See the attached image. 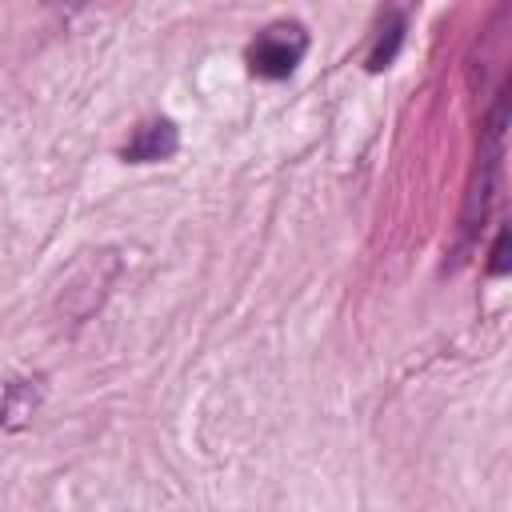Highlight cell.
<instances>
[{
	"label": "cell",
	"instance_id": "obj_5",
	"mask_svg": "<svg viewBox=\"0 0 512 512\" xmlns=\"http://www.w3.org/2000/svg\"><path fill=\"white\" fill-rule=\"evenodd\" d=\"M488 272L492 276H504L508 272V228L496 232V244H492V260H488Z\"/></svg>",
	"mask_w": 512,
	"mask_h": 512
},
{
	"label": "cell",
	"instance_id": "obj_4",
	"mask_svg": "<svg viewBox=\"0 0 512 512\" xmlns=\"http://www.w3.org/2000/svg\"><path fill=\"white\" fill-rule=\"evenodd\" d=\"M400 44H404V12H388V16H384V24H380L376 44H372V52H368V72L388 68V64L396 60Z\"/></svg>",
	"mask_w": 512,
	"mask_h": 512
},
{
	"label": "cell",
	"instance_id": "obj_2",
	"mask_svg": "<svg viewBox=\"0 0 512 512\" xmlns=\"http://www.w3.org/2000/svg\"><path fill=\"white\" fill-rule=\"evenodd\" d=\"M176 148H180L176 124H172V120H148V124H140V128L128 136V144L120 148V156H124L128 164H156V160L176 156Z\"/></svg>",
	"mask_w": 512,
	"mask_h": 512
},
{
	"label": "cell",
	"instance_id": "obj_3",
	"mask_svg": "<svg viewBox=\"0 0 512 512\" xmlns=\"http://www.w3.org/2000/svg\"><path fill=\"white\" fill-rule=\"evenodd\" d=\"M40 400V388H32V380H4L0 384V424H16L24 416H32Z\"/></svg>",
	"mask_w": 512,
	"mask_h": 512
},
{
	"label": "cell",
	"instance_id": "obj_1",
	"mask_svg": "<svg viewBox=\"0 0 512 512\" xmlns=\"http://www.w3.org/2000/svg\"><path fill=\"white\" fill-rule=\"evenodd\" d=\"M308 52V32L296 20H276L268 24L252 44H248V68L260 80H284L296 72V64Z\"/></svg>",
	"mask_w": 512,
	"mask_h": 512
}]
</instances>
